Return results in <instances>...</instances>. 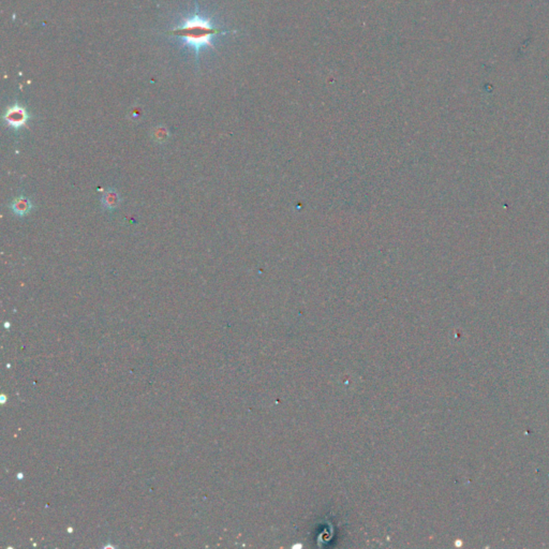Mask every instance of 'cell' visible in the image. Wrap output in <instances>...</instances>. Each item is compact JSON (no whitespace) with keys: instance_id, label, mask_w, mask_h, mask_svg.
Instances as JSON below:
<instances>
[{"instance_id":"cell-2","label":"cell","mask_w":549,"mask_h":549,"mask_svg":"<svg viewBox=\"0 0 549 549\" xmlns=\"http://www.w3.org/2000/svg\"><path fill=\"white\" fill-rule=\"evenodd\" d=\"M3 118L9 126L17 129L26 123L27 119H28V114L22 107L14 106L6 110Z\"/></svg>"},{"instance_id":"cell-5","label":"cell","mask_w":549,"mask_h":549,"mask_svg":"<svg viewBox=\"0 0 549 549\" xmlns=\"http://www.w3.org/2000/svg\"><path fill=\"white\" fill-rule=\"evenodd\" d=\"M166 135H168V133H166V131L163 128H159L155 131V138L157 141H164Z\"/></svg>"},{"instance_id":"cell-4","label":"cell","mask_w":549,"mask_h":549,"mask_svg":"<svg viewBox=\"0 0 549 549\" xmlns=\"http://www.w3.org/2000/svg\"><path fill=\"white\" fill-rule=\"evenodd\" d=\"M30 208H31L30 202L25 198H19L12 203V210L15 214H17L18 216L26 215L30 211Z\"/></svg>"},{"instance_id":"cell-1","label":"cell","mask_w":549,"mask_h":549,"mask_svg":"<svg viewBox=\"0 0 549 549\" xmlns=\"http://www.w3.org/2000/svg\"><path fill=\"white\" fill-rule=\"evenodd\" d=\"M223 32L221 29L214 27L210 19L200 16L196 13L193 16L185 18L184 23L169 33L174 37L183 38L185 44L191 45L196 50L197 56L203 46H213L212 39L218 33Z\"/></svg>"},{"instance_id":"cell-3","label":"cell","mask_w":549,"mask_h":549,"mask_svg":"<svg viewBox=\"0 0 549 549\" xmlns=\"http://www.w3.org/2000/svg\"><path fill=\"white\" fill-rule=\"evenodd\" d=\"M118 204H119V196H118V193L115 190L109 189L108 191L104 192L102 198V205L107 210H114Z\"/></svg>"}]
</instances>
